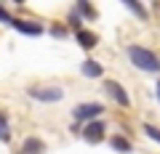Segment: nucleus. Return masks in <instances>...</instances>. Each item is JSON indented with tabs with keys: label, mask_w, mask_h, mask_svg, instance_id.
Listing matches in <instances>:
<instances>
[{
	"label": "nucleus",
	"mask_w": 160,
	"mask_h": 154,
	"mask_svg": "<svg viewBox=\"0 0 160 154\" xmlns=\"http://www.w3.org/2000/svg\"><path fill=\"white\" fill-rule=\"evenodd\" d=\"M51 35H53V37H64V35H67V29H64V27H53Z\"/></svg>",
	"instance_id": "obj_17"
},
{
	"label": "nucleus",
	"mask_w": 160,
	"mask_h": 154,
	"mask_svg": "<svg viewBox=\"0 0 160 154\" xmlns=\"http://www.w3.org/2000/svg\"><path fill=\"white\" fill-rule=\"evenodd\" d=\"M80 72L86 74V77H102V74H104V67H102L99 61H93V58H86L83 67H80Z\"/></svg>",
	"instance_id": "obj_10"
},
{
	"label": "nucleus",
	"mask_w": 160,
	"mask_h": 154,
	"mask_svg": "<svg viewBox=\"0 0 160 154\" xmlns=\"http://www.w3.org/2000/svg\"><path fill=\"white\" fill-rule=\"evenodd\" d=\"M0 21L3 24H13V16H11V11H8L6 6H0Z\"/></svg>",
	"instance_id": "obj_15"
},
{
	"label": "nucleus",
	"mask_w": 160,
	"mask_h": 154,
	"mask_svg": "<svg viewBox=\"0 0 160 154\" xmlns=\"http://www.w3.org/2000/svg\"><path fill=\"white\" fill-rule=\"evenodd\" d=\"M144 133H147V138H152L155 143H160V128H155V125H144Z\"/></svg>",
	"instance_id": "obj_14"
},
{
	"label": "nucleus",
	"mask_w": 160,
	"mask_h": 154,
	"mask_svg": "<svg viewBox=\"0 0 160 154\" xmlns=\"http://www.w3.org/2000/svg\"><path fill=\"white\" fill-rule=\"evenodd\" d=\"M13 29H19L22 35H32V37H38V35H43V24L32 21V19H16L13 16Z\"/></svg>",
	"instance_id": "obj_6"
},
{
	"label": "nucleus",
	"mask_w": 160,
	"mask_h": 154,
	"mask_svg": "<svg viewBox=\"0 0 160 154\" xmlns=\"http://www.w3.org/2000/svg\"><path fill=\"white\" fill-rule=\"evenodd\" d=\"M83 21H86V19L80 16V13L75 11V8H72L69 13H67V24H69V27L75 29V32H80V29H86V27H83Z\"/></svg>",
	"instance_id": "obj_13"
},
{
	"label": "nucleus",
	"mask_w": 160,
	"mask_h": 154,
	"mask_svg": "<svg viewBox=\"0 0 160 154\" xmlns=\"http://www.w3.org/2000/svg\"><path fill=\"white\" fill-rule=\"evenodd\" d=\"M102 112H104V106L99 101H86V104H78L75 106V112H72V117L78 122H93V120H102Z\"/></svg>",
	"instance_id": "obj_2"
},
{
	"label": "nucleus",
	"mask_w": 160,
	"mask_h": 154,
	"mask_svg": "<svg viewBox=\"0 0 160 154\" xmlns=\"http://www.w3.org/2000/svg\"><path fill=\"white\" fill-rule=\"evenodd\" d=\"M104 91H107V96L112 98L120 109H128V106H131V96L126 93V88L120 85L118 80H107V82H104Z\"/></svg>",
	"instance_id": "obj_4"
},
{
	"label": "nucleus",
	"mask_w": 160,
	"mask_h": 154,
	"mask_svg": "<svg viewBox=\"0 0 160 154\" xmlns=\"http://www.w3.org/2000/svg\"><path fill=\"white\" fill-rule=\"evenodd\" d=\"M126 8H128V11H133L139 19H142V21H147V19H149V11L142 6V3H139V0H126Z\"/></svg>",
	"instance_id": "obj_12"
},
{
	"label": "nucleus",
	"mask_w": 160,
	"mask_h": 154,
	"mask_svg": "<svg viewBox=\"0 0 160 154\" xmlns=\"http://www.w3.org/2000/svg\"><path fill=\"white\" fill-rule=\"evenodd\" d=\"M75 11H78L80 16L86 19V21H93V19L99 16V11L91 6V3H86V0H78V3H75Z\"/></svg>",
	"instance_id": "obj_11"
},
{
	"label": "nucleus",
	"mask_w": 160,
	"mask_h": 154,
	"mask_svg": "<svg viewBox=\"0 0 160 154\" xmlns=\"http://www.w3.org/2000/svg\"><path fill=\"white\" fill-rule=\"evenodd\" d=\"M29 98H35V101H43V104H51V101H62L64 98V91L56 85H35L29 88Z\"/></svg>",
	"instance_id": "obj_3"
},
{
	"label": "nucleus",
	"mask_w": 160,
	"mask_h": 154,
	"mask_svg": "<svg viewBox=\"0 0 160 154\" xmlns=\"http://www.w3.org/2000/svg\"><path fill=\"white\" fill-rule=\"evenodd\" d=\"M22 154H46V141H43V138H38V136L24 138V143H22Z\"/></svg>",
	"instance_id": "obj_8"
},
{
	"label": "nucleus",
	"mask_w": 160,
	"mask_h": 154,
	"mask_svg": "<svg viewBox=\"0 0 160 154\" xmlns=\"http://www.w3.org/2000/svg\"><path fill=\"white\" fill-rule=\"evenodd\" d=\"M0 141H11V130H8V125H0Z\"/></svg>",
	"instance_id": "obj_16"
},
{
	"label": "nucleus",
	"mask_w": 160,
	"mask_h": 154,
	"mask_svg": "<svg viewBox=\"0 0 160 154\" xmlns=\"http://www.w3.org/2000/svg\"><path fill=\"white\" fill-rule=\"evenodd\" d=\"M109 146L115 149V152H120V154H131V141H128L126 136H120V133H115L112 138H109Z\"/></svg>",
	"instance_id": "obj_9"
},
{
	"label": "nucleus",
	"mask_w": 160,
	"mask_h": 154,
	"mask_svg": "<svg viewBox=\"0 0 160 154\" xmlns=\"http://www.w3.org/2000/svg\"><path fill=\"white\" fill-rule=\"evenodd\" d=\"M80 136L86 138L88 143H99V141H104V136H107V122H104V120L86 122V125H83V133H80Z\"/></svg>",
	"instance_id": "obj_5"
},
{
	"label": "nucleus",
	"mask_w": 160,
	"mask_h": 154,
	"mask_svg": "<svg viewBox=\"0 0 160 154\" xmlns=\"http://www.w3.org/2000/svg\"><path fill=\"white\" fill-rule=\"evenodd\" d=\"M75 40H78L80 48H86V51H91V48L99 45V35L91 32V29H80V32H75Z\"/></svg>",
	"instance_id": "obj_7"
},
{
	"label": "nucleus",
	"mask_w": 160,
	"mask_h": 154,
	"mask_svg": "<svg viewBox=\"0 0 160 154\" xmlns=\"http://www.w3.org/2000/svg\"><path fill=\"white\" fill-rule=\"evenodd\" d=\"M0 125H8V114L6 112H0Z\"/></svg>",
	"instance_id": "obj_18"
},
{
	"label": "nucleus",
	"mask_w": 160,
	"mask_h": 154,
	"mask_svg": "<svg viewBox=\"0 0 160 154\" xmlns=\"http://www.w3.org/2000/svg\"><path fill=\"white\" fill-rule=\"evenodd\" d=\"M155 96H158V101H160V80H158V85H155Z\"/></svg>",
	"instance_id": "obj_19"
},
{
	"label": "nucleus",
	"mask_w": 160,
	"mask_h": 154,
	"mask_svg": "<svg viewBox=\"0 0 160 154\" xmlns=\"http://www.w3.org/2000/svg\"><path fill=\"white\" fill-rule=\"evenodd\" d=\"M128 58L142 72H152V74L160 72V56L152 53L149 48H144V45H128Z\"/></svg>",
	"instance_id": "obj_1"
}]
</instances>
